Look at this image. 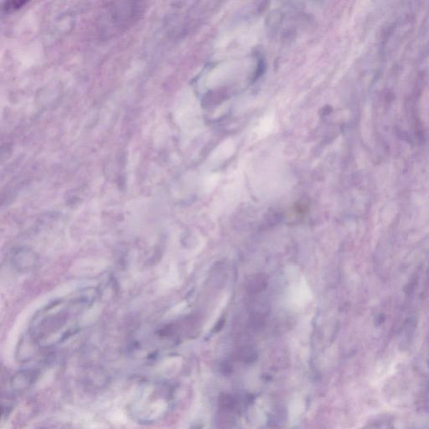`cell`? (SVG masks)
Here are the masks:
<instances>
[{
  "instance_id": "1",
  "label": "cell",
  "mask_w": 429,
  "mask_h": 429,
  "mask_svg": "<svg viewBox=\"0 0 429 429\" xmlns=\"http://www.w3.org/2000/svg\"><path fill=\"white\" fill-rule=\"evenodd\" d=\"M168 407L166 388L158 382H146L138 389L129 411L136 421L152 423L165 416Z\"/></svg>"
}]
</instances>
